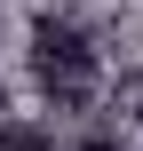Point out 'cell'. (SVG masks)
<instances>
[{"instance_id": "obj_3", "label": "cell", "mask_w": 143, "mask_h": 151, "mask_svg": "<svg viewBox=\"0 0 143 151\" xmlns=\"http://www.w3.org/2000/svg\"><path fill=\"white\" fill-rule=\"evenodd\" d=\"M64 151H143V143H127L119 127H80V135H72Z\"/></svg>"}, {"instance_id": "obj_2", "label": "cell", "mask_w": 143, "mask_h": 151, "mask_svg": "<svg viewBox=\"0 0 143 151\" xmlns=\"http://www.w3.org/2000/svg\"><path fill=\"white\" fill-rule=\"evenodd\" d=\"M0 151H64V135L48 119H0Z\"/></svg>"}, {"instance_id": "obj_1", "label": "cell", "mask_w": 143, "mask_h": 151, "mask_svg": "<svg viewBox=\"0 0 143 151\" xmlns=\"http://www.w3.org/2000/svg\"><path fill=\"white\" fill-rule=\"evenodd\" d=\"M32 48H40V80L56 88V96H88V80H96V48H88V32L72 24V16H40L32 24Z\"/></svg>"}]
</instances>
